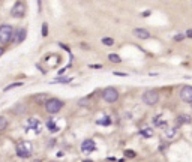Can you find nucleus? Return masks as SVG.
Returning <instances> with one entry per match:
<instances>
[{
	"instance_id": "f257e3e1",
	"label": "nucleus",
	"mask_w": 192,
	"mask_h": 162,
	"mask_svg": "<svg viewBox=\"0 0 192 162\" xmlns=\"http://www.w3.org/2000/svg\"><path fill=\"white\" fill-rule=\"evenodd\" d=\"M17 156L18 158H23V159H26V158H30L33 155V144L30 141H20L17 144Z\"/></svg>"
},
{
	"instance_id": "f03ea898",
	"label": "nucleus",
	"mask_w": 192,
	"mask_h": 162,
	"mask_svg": "<svg viewBox=\"0 0 192 162\" xmlns=\"http://www.w3.org/2000/svg\"><path fill=\"white\" fill-rule=\"evenodd\" d=\"M14 33H15V30L12 29V26H9V24L0 26V44H8L9 41H12Z\"/></svg>"
},
{
	"instance_id": "7ed1b4c3",
	"label": "nucleus",
	"mask_w": 192,
	"mask_h": 162,
	"mask_svg": "<svg viewBox=\"0 0 192 162\" xmlns=\"http://www.w3.org/2000/svg\"><path fill=\"white\" fill-rule=\"evenodd\" d=\"M63 105H65L63 101H60L57 98H51L45 104V110H47V113H50V114H56V113H59L63 108Z\"/></svg>"
},
{
	"instance_id": "20e7f679",
	"label": "nucleus",
	"mask_w": 192,
	"mask_h": 162,
	"mask_svg": "<svg viewBox=\"0 0 192 162\" xmlns=\"http://www.w3.org/2000/svg\"><path fill=\"white\" fill-rule=\"evenodd\" d=\"M159 101V93L156 90H147L143 95V102L146 105H156Z\"/></svg>"
},
{
	"instance_id": "39448f33",
	"label": "nucleus",
	"mask_w": 192,
	"mask_h": 162,
	"mask_svg": "<svg viewBox=\"0 0 192 162\" xmlns=\"http://www.w3.org/2000/svg\"><path fill=\"white\" fill-rule=\"evenodd\" d=\"M102 98H104L105 102L113 104V102H116L119 99V92L114 87H107V89L102 90Z\"/></svg>"
},
{
	"instance_id": "423d86ee",
	"label": "nucleus",
	"mask_w": 192,
	"mask_h": 162,
	"mask_svg": "<svg viewBox=\"0 0 192 162\" xmlns=\"http://www.w3.org/2000/svg\"><path fill=\"white\" fill-rule=\"evenodd\" d=\"M26 3L24 2H15L12 5V9H11V15L15 17V18H23L26 15Z\"/></svg>"
},
{
	"instance_id": "0eeeda50",
	"label": "nucleus",
	"mask_w": 192,
	"mask_h": 162,
	"mask_svg": "<svg viewBox=\"0 0 192 162\" xmlns=\"http://www.w3.org/2000/svg\"><path fill=\"white\" fill-rule=\"evenodd\" d=\"M180 98L182 101L192 104V86H183L180 89Z\"/></svg>"
},
{
	"instance_id": "6e6552de",
	"label": "nucleus",
	"mask_w": 192,
	"mask_h": 162,
	"mask_svg": "<svg viewBox=\"0 0 192 162\" xmlns=\"http://www.w3.org/2000/svg\"><path fill=\"white\" fill-rule=\"evenodd\" d=\"M26 38H27V30H26V29H18V30L14 33V39H12V41H14L15 44H21Z\"/></svg>"
},
{
	"instance_id": "1a4fd4ad",
	"label": "nucleus",
	"mask_w": 192,
	"mask_h": 162,
	"mask_svg": "<svg viewBox=\"0 0 192 162\" xmlns=\"http://www.w3.org/2000/svg\"><path fill=\"white\" fill-rule=\"evenodd\" d=\"M95 149H96V144H95L93 140H84L81 143V152H84V153H90Z\"/></svg>"
},
{
	"instance_id": "9d476101",
	"label": "nucleus",
	"mask_w": 192,
	"mask_h": 162,
	"mask_svg": "<svg viewBox=\"0 0 192 162\" xmlns=\"http://www.w3.org/2000/svg\"><path fill=\"white\" fill-rule=\"evenodd\" d=\"M27 126H29L30 129H33L36 134L41 132V122H39L38 119H35V117H30V119L27 120Z\"/></svg>"
},
{
	"instance_id": "9b49d317",
	"label": "nucleus",
	"mask_w": 192,
	"mask_h": 162,
	"mask_svg": "<svg viewBox=\"0 0 192 162\" xmlns=\"http://www.w3.org/2000/svg\"><path fill=\"white\" fill-rule=\"evenodd\" d=\"M138 39H149L150 38V32H147L146 29H141V27H138V29H134V32H132Z\"/></svg>"
},
{
	"instance_id": "f8f14e48",
	"label": "nucleus",
	"mask_w": 192,
	"mask_h": 162,
	"mask_svg": "<svg viewBox=\"0 0 192 162\" xmlns=\"http://www.w3.org/2000/svg\"><path fill=\"white\" fill-rule=\"evenodd\" d=\"M33 99H35V102H36L38 105H45L51 98H48V95H45V93H39V95H36Z\"/></svg>"
},
{
	"instance_id": "ddd939ff",
	"label": "nucleus",
	"mask_w": 192,
	"mask_h": 162,
	"mask_svg": "<svg viewBox=\"0 0 192 162\" xmlns=\"http://www.w3.org/2000/svg\"><path fill=\"white\" fill-rule=\"evenodd\" d=\"M191 116H188V114H180L179 117H177V123H176V128H179V126H182V125H185V123H191Z\"/></svg>"
},
{
	"instance_id": "4468645a",
	"label": "nucleus",
	"mask_w": 192,
	"mask_h": 162,
	"mask_svg": "<svg viewBox=\"0 0 192 162\" xmlns=\"http://www.w3.org/2000/svg\"><path fill=\"white\" fill-rule=\"evenodd\" d=\"M26 111H27V107L24 105V104H17V107L12 108V113H14L15 116H21V114H24Z\"/></svg>"
},
{
	"instance_id": "2eb2a0df",
	"label": "nucleus",
	"mask_w": 192,
	"mask_h": 162,
	"mask_svg": "<svg viewBox=\"0 0 192 162\" xmlns=\"http://www.w3.org/2000/svg\"><path fill=\"white\" fill-rule=\"evenodd\" d=\"M47 128H48V131H51V132H57L60 128L56 125V120L54 119H50V120H48L47 122Z\"/></svg>"
},
{
	"instance_id": "dca6fc26",
	"label": "nucleus",
	"mask_w": 192,
	"mask_h": 162,
	"mask_svg": "<svg viewBox=\"0 0 192 162\" xmlns=\"http://www.w3.org/2000/svg\"><path fill=\"white\" fill-rule=\"evenodd\" d=\"M71 80H72V78H69V77H57L56 80L51 81V84H59V83H60V84H66V83H69Z\"/></svg>"
},
{
	"instance_id": "f3484780",
	"label": "nucleus",
	"mask_w": 192,
	"mask_h": 162,
	"mask_svg": "<svg viewBox=\"0 0 192 162\" xmlns=\"http://www.w3.org/2000/svg\"><path fill=\"white\" fill-rule=\"evenodd\" d=\"M90 101H92V96L81 98V99L78 101V105H80V107H89V105H90Z\"/></svg>"
},
{
	"instance_id": "a211bd4d",
	"label": "nucleus",
	"mask_w": 192,
	"mask_h": 162,
	"mask_svg": "<svg viewBox=\"0 0 192 162\" xmlns=\"http://www.w3.org/2000/svg\"><path fill=\"white\" fill-rule=\"evenodd\" d=\"M141 135L146 137V138H150V137L153 135V129H152V128H143V129H141Z\"/></svg>"
},
{
	"instance_id": "6ab92c4d",
	"label": "nucleus",
	"mask_w": 192,
	"mask_h": 162,
	"mask_svg": "<svg viewBox=\"0 0 192 162\" xmlns=\"http://www.w3.org/2000/svg\"><path fill=\"white\" fill-rule=\"evenodd\" d=\"M176 132H177V128H165V135H167L168 138L174 137V135H176Z\"/></svg>"
},
{
	"instance_id": "aec40b11",
	"label": "nucleus",
	"mask_w": 192,
	"mask_h": 162,
	"mask_svg": "<svg viewBox=\"0 0 192 162\" xmlns=\"http://www.w3.org/2000/svg\"><path fill=\"white\" fill-rule=\"evenodd\" d=\"M108 60L110 62H113V63H120L122 62V59H120V56H117V54H108Z\"/></svg>"
},
{
	"instance_id": "412c9836",
	"label": "nucleus",
	"mask_w": 192,
	"mask_h": 162,
	"mask_svg": "<svg viewBox=\"0 0 192 162\" xmlns=\"http://www.w3.org/2000/svg\"><path fill=\"white\" fill-rule=\"evenodd\" d=\"M6 128H8V120L3 117V116H0V132L5 131Z\"/></svg>"
},
{
	"instance_id": "4be33fe9",
	"label": "nucleus",
	"mask_w": 192,
	"mask_h": 162,
	"mask_svg": "<svg viewBox=\"0 0 192 162\" xmlns=\"http://www.w3.org/2000/svg\"><path fill=\"white\" fill-rule=\"evenodd\" d=\"M96 123H98V125H104V126H108V125L111 123V120H110V117H108V116H105L104 119L98 120V122H96Z\"/></svg>"
},
{
	"instance_id": "5701e85b",
	"label": "nucleus",
	"mask_w": 192,
	"mask_h": 162,
	"mask_svg": "<svg viewBox=\"0 0 192 162\" xmlns=\"http://www.w3.org/2000/svg\"><path fill=\"white\" fill-rule=\"evenodd\" d=\"M102 44L107 45V47H111V45H114V39H113V38H104V39H102Z\"/></svg>"
},
{
	"instance_id": "b1692460",
	"label": "nucleus",
	"mask_w": 192,
	"mask_h": 162,
	"mask_svg": "<svg viewBox=\"0 0 192 162\" xmlns=\"http://www.w3.org/2000/svg\"><path fill=\"white\" fill-rule=\"evenodd\" d=\"M20 86H23V83H12V84H9L8 87H5V92H8V90H11V89H14V87H20Z\"/></svg>"
},
{
	"instance_id": "393cba45",
	"label": "nucleus",
	"mask_w": 192,
	"mask_h": 162,
	"mask_svg": "<svg viewBox=\"0 0 192 162\" xmlns=\"http://www.w3.org/2000/svg\"><path fill=\"white\" fill-rule=\"evenodd\" d=\"M125 156H126V158H135L137 153H135L134 150H125Z\"/></svg>"
},
{
	"instance_id": "a878e982",
	"label": "nucleus",
	"mask_w": 192,
	"mask_h": 162,
	"mask_svg": "<svg viewBox=\"0 0 192 162\" xmlns=\"http://www.w3.org/2000/svg\"><path fill=\"white\" fill-rule=\"evenodd\" d=\"M47 35H48V24L44 23L42 24V36H47Z\"/></svg>"
},
{
	"instance_id": "bb28decb",
	"label": "nucleus",
	"mask_w": 192,
	"mask_h": 162,
	"mask_svg": "<svg viewBox=\"0 0 192 162\" xmlns=\"http://www.w3.org/2000/svg\"><path fill=\"white\" fill-rule=\"evenodd\" d=\"M185 38H186V35H183V33H179V35H176V36H174V41H177V42H179V41H183Z\"/></svg>"
},
{
	"instance_id": "cd10ccee",
	"label": "nucleus",
	"mask_w": 192,
	"mask_h": 162,
	"mask_svg": "<svg viewBox=\"0 0 192 162\" xmlns=\"http://www.w3.org/2000/svg\"><path fill=\"white\" fill-rule=\"evenodd\" d=\"M89 68H92V69H101V68H102V65H90Z\"/></svg>"
},
{
	"instance_id": "c85d7f7f",
	"label": "nucleus",
	"mask_w": 192,
	"mask_h": 162,
	"mask_svg": "<svg viewBox=\"0 0 192 162\" xmlns=\"http://www.w3.org/2000/svg\"><path fill=\"white\" fill-rule=\"evenodd\" d=\"M156 125L161 126V128H165V126H167V122H156Z\"/></svg>"
},
{
	"instance_id": "c756f323",
	"label": "nucleus",
	"mask_w": 192,
	"mask_h": 162,
	"mask_svg": "<svg viewBox=\"0 0 192 162\" xmlns=\"http://www.w3.org/2000/svg\"><path fill=\"white\" fill-rule=\"evenodd\" d=\"M114 75H120V77H126V74H123V72H114Z\"/></svg>"
},
{
	"instance_id": "7c9ffc66",
	"label": "nucleus",
	"mask_w": 192,
	"mask_h": 162,
	"mask_svg": "<svg viewBox=\"0 0 192 162\" xmlns=\"http://www.w3.org/2000/svg\"><path fill=\"white\" fill-rule=\"evenodd\" d=\"M186 36H188V38H192V30H188V33H186Z\"/></svg>"
},
{
	"instance_id": "2f4dec72",
	"label": "nucleus",
	"mask_w": 192,
	"mask_h": 162,
	"mask_svg": "<svg viewBox=\"0 0 192 162\" xmlns=\"http://www.w3.org/2000/svg\"><path fill=\"white\" fill-rule=\"evenodd\" d=\"M3 53H5V50H3V47H0V56H3Z\"/></svg>"
},
{
	"instance_id": "473e14b6",
	"label": "nucleus",
	"mask_w": 192,
	"mask_h": 162,
	"mask_svg": "<svg viewBox=\"0 0 192 162\" xmlns=\"http://www.w3.org/2000/svg\"><path fill=\"white\" fill-rule=\"evenodd\" d=\"M84 162H93V161H90V159H87V161H84Z\"/></svg>"
},
{
	"instance_id": "72a5a7b5",
	"label": "nucleus",
	"mask_w": 192,
	"mask_h": 162,
	"mask_svg": "<svg viewBox=\"0 0 192 162\" xmlns=\"http://www.w3.org/2000/svg\"><path fill=\"white\" fill-rule=\"evenodd\" d=\"M35 162H42V161H41V159H38V161H35Z\"/></svg>"
}]
</instances>
